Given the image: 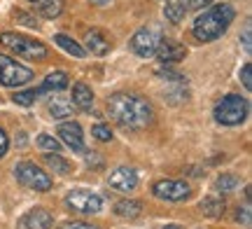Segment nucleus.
<instances>
[{
	"instance_id": "a211bd4d",
	"label": "nucleus",
	"mask_w": 252,
	"mask_h": 229,
	"mask_svg": "<svg viewBox=\"0 0 252 229\" xmlns=\"http://www.w3.org/2000/svg\"><path fill=\"white\" fill-rule=\"evenodd\" d=\"M54 42L61 47V49H65L68 54H72L75 59H84V56H87V49H84L80 42H75L72 37L63 35V33H56V35H54Z\"/></svg>"
},
{
	"instance_id": "7ed1b4c3",
	"label": "nucleus",
	"mask_w": 252,
	"mask_h": 229,
	"mask_svg": "<svg viewBox=\"0 0 252 229\" xmlns=\"http://www.w3.org/2000/svg\"><path fill=\"white\" fill-rule=\"evenodd\" d=\"M248 110H250V105H248V101H245L243 96L229 94L222 101H217L213 115H215V122L222 124V127H238V124L245 122Z\"/></svg>"
},
{
	"instance_id": "39448f33",
	"label": "nucleus",
	"mask_w": 252,
	"mask_h": 229,
	"mask_svg": "<svg viewBox=\"0 0 252 229\" xmlns=\"http://www.w3.org/2000/svg\"><path fill=\"white\" fill-rule=\"evenodd\" d=\"M14 178H17L21 185H26L28 190H35V192H49L52 190V178L35 166L33 162H19L14 166Z\"/></svg>"
},
{
	"instance_id": "7c9ffc66",
	"label": "nucleus",
	"mask_w": 252,
	"mask_h": 229,
	"mask_svg": "<svg viewBox=\"0 0 252 229\" xmlns=\"http://www.w3.org/2000/svg\"><path fill=\"white\" fill-rule=\"evenodd\" d=\"M61 229H98V227L89 225V222H65V225H61Z\"/></svg>"
},
{
	"instance_id": "6e6552de",
	"label": "nucleus",
	"mask_w": 252,
	"mask_h": 229,
	"mask_svg": "<svg viewBox=\"0 0 252 229\" xmlns=\"http://www.w3.org/2000/svg\"><path fill=\"white\" fill-rule=\"evenodd\" d=\"M161 42V28L159 26H145L131 37V49L143 59L157 54V47Z\"/></svg>"
},
{
	"instance_id": "f257e3e1",
	"label": "nucleus",
	"mask_w": 252,
	"mask_h": 229,
	"mask_svg": "<svg viewBox=\"0 0 252 229\" xmlns=\"http://www.w3.org/2000/svg\"><path fill=\"white\" fill-rule=\"evenodd\" d=\"M110 119L119 124L122 129H131V131H140L152 122V105L147 103V98L138 96L131 92H117L112 94L105 103Z\"/></svg>"
},
{
	"instance_id": "2f4dec72",
	"label": "nucleus",
	"mask_w": 252,
	"mask_h": 229,
	"mask_svg": "<svg viewBox=\"0 0 252 229\" xmlns=\"http://www.w3.org/2000/svg\"><path fill=\"white\" fill-rule=\"evenodd\" d=\"M7 150H9V138H7V133L0 129V157L7 155Z\"/></svg>"
},
{
	"instance_id": "72a5a7b5",
	"label": "nucleus",
	"mask_w": 252,
	"mask_h": 229,
	"mask_svg": "<svg viewBox=\"0 0 252 229\" xmlns=\"http://www.w3.org/2000/svg\"><path fill=\"white\" fill-rule=\"evenodd\" d=\"M238 218H243V225H250V208L245 206L243 213H238Z\"/></svg>"
},
{
	"instance_id": "f8f14e48",
	"label": "nucleus",
	"mask_w": 252,
	"mask_h": 229,
	"mask_svg": "<svg viewBox=\"0 0 252 229\" xmlns=\"http://www.w3.org/2000/svg\"><path fill=\"white\" fill-rule=\"evenodd\" d=\"M54 225V215L45 208H31L19 220V229H49Z\"/></svg>"
},
{
	"instance_id": "a878e982",
	"label": "nucleus",
	"mask_w": 252,
	"mask_h": 229,
	"mask_svg": "<svg viewBox=\"0 0 252 229\" xmlns=\"http://www.w3.org/2000/svg\"><path fill=\"white\" fill-rule=\"evenodd\" d=\"M37 147H42L47 152H61L63 150L61 143H59L54 136H47V133H40V136H37Z\"/></svg>"
},
{
	"instance_id": "473e14b6",
	"label": "nucleus",
	"mask_w": 252,
	"mask_h": 229,
	"mask_svg": "<svg viewBox=\"0 0 252 229\" xmlns=\"http://www.w3.org/2000/svg\"><path fill=\"white\" fill-rule=\"evenodd\" d=\"M243 47H245V52H248V54L252 52V45H250V21L245 24V31H243Z\"/></svg>"
},
{
	"instance_id": "9b49d317",
	"label": "nucleus",
	"mask_w": 252,
	"mask_h": 229,
	"mask_svg": "<svg viewBox=\"0 0 252 229\" xmlns=\"http://www.w3.org/2000/svg\"><path fill=\"white\" fill-rule=\"evenodd\" d=\"M59 136L72 152H84V133L77 122H63L59 127Z\"/></svg>"
},
{
	"instance_id": "f3484780",
	"label": "nucleus",
	"mask_w": 252,
	"mask_h": 229,
	"mask_svg": "<svg viewBox=\"0 0 252 229\" xmlns=\"http://www.w3.org/2000/svg\"><path fill=\"white\" fill-rule=\"evenodd\" d=\"M68 82H70V80H68V75L63 73V70H54V73H49L45 77V82H42L40 89L45 94L47 92H63V89L68 87Z\"/></svg>"
},
{
	"instance_id": "4be33fe9",
	"label": "nucleus",
	"mask_w": 252,
	"mask_h": 229,
	"mask_svg": "<svg viewBox=\"0 0 252 229\" xmlns=\"http://www.w3.org/2000/svg\"><path fill=\"white\" fill-rule=\"evenodd\" d=\"M215 187H217V192L229 194V192H236V190L241 187V180H238L236 175H231V173H222L220 178H217Z\"/></svg>"
},
{
	"instance_id": "cd10ccee",
	"label": "nucleus",
	"mask_w": 252,
	"mask_h": 229,
	"mask_svg": "<svg viewBox=\"0 0 252 229\" xmlns=\"http://www.w3.org/2000/svg\"><path fill=\"white\" fill-rule=\"evenodd\" d=\"M91 133L98 138V140H103V143H108V140H112V129L108 127V124H103V122H98L96 127L91 129Z\"/></svg>"
},
{
	"instance_id": "2eb2a0df",
	"label": "nucleus",
	"mask_w": 252,
	"mask_h": 229,
	"mask_svg": "<svg viewBox=\"0 0 252 229\" xmlns=\"http://www.w3.org/2000/svg\"><path fill=\"white\" fill-rule=\"evenodd\" d=\"M72 105H77V108L84 110V112H91V105H94V92H91L89 84H84V82L72 84Z\"/></svg>"
},
{
	"instance_id": "412c9836",
	"label": "nucleus",
	"mask_w": 252,
	"mask_h": 229,
	"mask_svg": "<svg viewBox=\"0 0 252 229\" xmlns=\"http://www.w3.org/2000/svg\"><path fill=\"white\" fill-rule=\"evenodd\" d=\"M35 5L40 9V17H45V19H56V17H61V12H63V0H40Z\"/></svg>"
},
{
	"instance_id": "6ab92c4d",
	"label": "nucleus",
	"mask_w": 252,
	"mask_h": 229,
	"mask_svg": "<svg viewBox=\"0 0 252 229\" xmlns=\"http://www.w3.org/2000/svg\"><path fill=\"white\" fill-rule=\"evenodd\" d=\"M49 115L56 119H63V117H70L72 115V103L68 98H61V96H54L52 101H49Z\"/></svg>"
},
{
	"instance_id": "dca6fc26",
	"label": "nucleus",
	"mask_w": 252,
	"mask_h": 229,
	"mask_svg": "<svg viewBox=\"0 0 252 229\" xmlns=\"http://www.w3.org/2000/svg\"><path fill=\"white\" fill-rule=\"evenodd\" d=\"M115 213H117L119 218H126V220H135L143 213V206H140V201H135V199H122V201L115 203Z\"/></svg>"
},
{
	"instance_id": "f03ea898",
	"label": "nucleus",
	"mask_w": 252,
	"mask_h": 229,
	"mask_svg": "<svg viewBox=\"0 0 252 229\" xmlns=\"http://www.w3.org/2000/svg\"><path fill=\"white\" fill-rule=\"evenodd\" d=\"M236 17V9L229 2H220V5H208L196 19H194V35L201 42H213L231 26V21Z\"/></svg>"
},
{
	"instance_id": "0eeeda50",
	"label": "nucleus",
	"mask_w": 252,
	"mask_h": 229,
	"mask_svg": "<svg viewBox=\"0 0 252 229\" xmlns=\"http://www.w3.org/2000/svg\"><path fill=\"white\" fill-rule=\"evenodd\" d=\"M65 206L82 215H96L103 211V199L89 190H72L65 194Z\"/></svg>"
},
{
	"instance_id": "c756f323",
	"label": "nucleus",
	"mask_w": 252,
	"mask_h": 229,
	"mask_svg": "<svg viewBox=\"0 0 252 229\" xmlns=\"http://www.w3.org/2000/svg\"><path fill=\"white\" fill-rule=\"evenodd\" d=\"M14 19H17V21H21V24H26V26H31V28H37V21H35V19H31V14H28V12H17V14H14Z\"/></svg>"
},
{
	"instance_id": "c9c22d12",
	"label": "nucleus",
	"mask_w": 252,
	"mask_h": 229,
	"mask_svg": "<svg viewBox=\"0 0 252 229\" xmlns=\"http://www.w3.org/2000/svg\"><path fill=\"white\" fill-rule=\"evenodd\" d=\"M163 229H180V227H178V225H166Z\"/></svg>"
},
{
	"instance_id": "bb28decb",
	"label": "nucleus",
	"mask_w": 252,
	"mask_h": 229,
	"mask_svg": "<svg viewBox=\"0 0 252 229\" xmlns=\"http://www.w3.org/2000/svg\"><path fill=\"white\" fill-rule=\"evenodd\" d=\"M163 14H166V19H168L171 24H180L182 17H185V14H182V9L178 7V2H175V0H168V2H166Z\"/></svg>"
},
{
	"instance_id": "1a4fd4ad",
	"label": "nucleus",
	"mask_w": 252,
	"mask_h": 229,
	"mask_svg": "<svg viewBox=\"0 0 252 229\" xmlns=\"http://www.w3.org/2000/svg\"><path fill=\"white\" fill-rule=\"evenodd\" d=\"M152 192L154 196H159L163 201H185L191 194V187L185 180H159V183H154Z\"/></svg>"
},
{
	"instance_id": "20e7f679",
	"label": "nucleus",
	"mask_w": 252,
	"mask_h": 229,
	"mask_svg": "<svg viewBox=\"0 0 252 229\" xmlns=\"http://www.w3.org/2000/svg\"><path fill=\"white\" fill-rule=\"evenodd\" d=\"M0 45L12 49L17 56H24V59H37V61H42L49 54L47 45H42L40 40L28 37V35H19V33H9V31L0 33Z\"/></svg>"
},
{
	"instance_id": "aec40b11",
	"label": "nucleus",
	"mask_w": 252,
	"mask_h": 229,
	"mask_svg": "<svg viewBox=\"0 0 252 229\" xmlns=\"http://www.w3.org/2000/svg\"><path fill=\"white\" fill-rule=\"evenodd\" d=\"M201 213L208 215V218H220L224 213V201L220 196H206L201 201Z\"/></svg>"
},
{
	"instance_id": "b1692460",
	"label": "nucleus",
	"mask_w": 252,
	"mask_h": 229,
	"mask_svg": "<svg viewBox=\"0 0 252 229\" xmlns=\"http://www.w3.org/2000/svg\"><path fill=\"white\" fill-rule=\"evenodd\" d=\"M45 164L52 166V171H56V173H61V175H68L72 171V166L68 164L63 157H59V152H54V155H47L45 157Z\"/></svg>"
},
{
	"instance_id": "4468645a",
	"label": "nucleus",
	"mask_w": 252,
	"mask_h": 229,
	"mask_svg": "<svg viewBox=\"0 0 252 229\" xmlns=\"http://www.w3.org/2000/svg\"><path fill=\"white\" fill-rule=\"evenodd\" d=\"M84 42H87V52H89V54L105 56L110 52V40L105 37V33H103V31H98V28H91V31H87Z\"/></svg>"
},
{
	"instance_id": "393cba45",
	"label": "nucleus",
	"mask_w": 252,
	"mask_h": 229,
	"mask_svg": "<svg viewBox=\"0 0 252 229\" xmlns=\"http://www.w3.org/2000/svg\"><path fill=\"white\" fill-rule=\"evenodd\" d=\"M178 7L182 9V14H189V12H198V9L213 5V0H175Z\"/></svg>"
},
{
	"instance_id": "5701e85b",
	"label": "nucleus",
	"mask_w": 252,
	"mask_h": 229,
	"mask_svg": "<svg viewBox=\"0 0 252 229\" xmlns=\"http://www.w3.org/2000/svg\"><path fill=\"white\" fill-rule=\"evenodd\" d=\"M42 89H40V87H37V89H26V92H17L14 94V96H12V101L17 103V105H33V103L37 101V98H40V96H42Z\"/></svg>"
},
{
	"instance_id": "e433bc0d",
	"label": "nucleus",
	"mask_w": 252,
	"mask_h": 229,
	"mask_svg": "<svg viewBox=\"0 0 252 229\" xmlns=\"http://www.w3.org/2000/svg\"><path fill=\"white\" fill-rule=\"evenodd\" d=\"M28 2H40V0H28Z\"/></svg>"
},
{
	"instance_id": "f704fd0d",
	"label": "nucleus",
	"mask_w": 252,
	"mask_h": 229,
	"mask_svg": "<svg viewBox=\"0 0 252 229\" xmlns=\"http://www.w3.org/2000/svg\"><path fill=\"white\" fill-rule=\"evenodd\" d=\"M89 2H94V5H108L110 0H89Z\"/></svg>"
},
{
	"instance_id": "9d476101",
	"label": "nucleus",
	"mask_w": 252,
	"mask_h": 229,
	"mask_svg": "<svg viewBox=\"0 0 252 229\" xmlns=\"http://www.w3.org/2000/svg\"><path fill=\"white\" fill-rule=\"evenodd\" d=\"M108 185L112 190H117V192H133L138 187V173L131 166H119V168H115L110 173Z\"/></svg>"
},
{
	"instance_id": "ddd939ff",
	"label": "nucleus",
	"mask_w": 252,
	"mask_h": 229,
	"mask_svg": "<svg viewBox=\"0 0 252 229\" xmlns=\"http://www.w3.org/2000/svg\"><path fill=\"white\" fill-rule=\"evenodd\" d=\"M163 64H178V61H182L185 56H187V47L180 45V42H173V40H163L159 42V47H157V54Z\"/></svg>"
},
{
	"instance_id": "c85d7f7f",
	"label": "nucleus",
	"mask_w": 252,
	"mask_h": 229,
	"mask_svg": "<svg viewBox=\"0 0 252 229\" xmlns=\"http://www.w3.org/2000/svg\"><path fill=\"white\" fill-rule=\"evenodd\" d=\"M241 80H243V87L250 92L252 89V65L250 64H245L243 68H241Z\"/></svg>"
},
{
	"instance_id": "423d86ee",
	"label": "nucleus",
	"mask_w": 252,
	"mask_h": 229,
	"mask_svg": "<svg viewBox=\"0 0 252 229\" xmlns=\"http://www.w3.org/2000/svg\"><path fill=\"white\" fill-rule=\"evenodd\" d=\"M33 80V70L28 65L19 64L7 54H0V84L5 87H21Z\"/></svg>"
}]
</instances>
